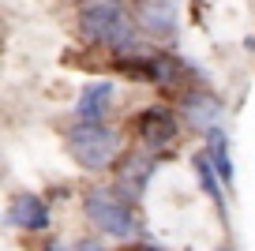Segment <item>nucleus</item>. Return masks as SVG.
Returning <instances> with one entry per match:
<instances>
[{
	"label": "nucleus",
	"mask_w": 255,
	"mask_h": 251,
	"mask_svg": "<svg viewBox=\"0 0 255 251\" xmlns=\"http://www.w3.org/2000/svg\"><path fill=\"white\" fill-rule=\"evenodd\" d=\"M75 34H79L83 45L109 53V60L146 49V38L139 34L135 19L128 11V0H79Z\"/></svg>",
	"instance_id": "f257e3e1"
},
{
	"label": "nucleus",
	"mask_w": 255,
	"mask_h": 251,
	"mask_svg": "<svg viewBox=\"0 0 255 251\" xmlns=\"http://www.w3.org/2000/svg\"><path fill=\"white\" fill-rule=\"evenodd\" d=\"M128 11L135 19L139 34L146 41H173L180 30V11H176V0H128Z\"/></svg>",
	"instance_id": "6e6552de"
},
{
	"label": "nucleus",
	"mask_w": 255,
	"mask_h": 251,
	"mask_svg": "<svg viewBox=\"0 0 255 251\" xmlns=\"http://www.w3.org/2000/svg\"><path fill=\"white\" fill-rule=\"evenodd\" d=\"M128 135L135 139L139 150H150V154L165 157L169 150L180 142L184 135V120L180 113H176V105H143V109L131 113V120H128Z\"/></svg>",
	"instance_id": "20e7f679"
},
{
	"label": "nucleus",
	"mask_w": 255,
	"mask_h": 251,
	"mask_svg": "<svg viewBox=\"0 0 255 251\" xmlns=\"http://www.w3.org/2000/svg\"><path fill=\"white\" fill-rule=\"evenodd\" d=\"M203 154L210 157V165H214V173H218V180H222V188L233 191V184H237V161H233L229 131H225V127L207 131V135H203Z\"/></svg>",
	"instance_id": "9d476101"
},
{
	"label": "nucleus",
	"mask_w": 255,
	"mask_h": 251,
	"mask_svg": "<svg viewBox=\"0 0 255 251\" xmlns=\"http://www.w3.org/2000/svg\"><path fill=\"white\" fill-rule=\"evenodd\" d=\"M218 251H237V248H233V244H222V248H218Z\"/></svg>",
	"instance_id": "ddd939ff"
},
{
	"label": "nucleus",
	"mask_w": 255,
	"mask_h": 251,
	"mask_svg": "<svg viewBox=\"0 0 255 251\" xmlns=\"http://www.w3.org/2000/svg\"><path fill=\"white\" fill-rule=\"evenodd\" d=\"M191 173H195V180H199V191L218 206V214H222V221H225V214H229V191L222 188V180H218V173H214V165H210V157L203 154V150H195V154H191Z\"/></svg>",
	"instance_id": "9b49d317"
},
{
	"label": "nucleus",
	"mask_w": 255,
	"mask_h": 251,
	"mask_svg": "<svg viewBox=\"0 0 255 251\" xmlns=\"http://www.w3.org/2000/svg\"><path fill=\"white\" fill-rule=\"evenodd\" d=\"M64 150L83 173H113L117 157L128 150V135L113 120L105 124H68L64 127Z\"/></svg>",
	"instance_id": "7ed1b4c3"
},
{
	"label": "nucleus",
	"mask_w": 255,
	"mask_h": 251,
	"mask_svg": "<svg viewBox=\"0 0 255 251\" xmlns=\"http://www.w3.org/2000/svg\"><path fill=\"white\" fill-rule=\"evenodd\" d=\"M176 113L184 120V131H195V135H207L214 127H225V98L214 94L207 83H195V87L180 90L176 94Z\"/></svg>",
	"instance_id": "423d86ee"
},
{
	"label": "nucleus",
	"mask_w": 255,
	"mask_h": 251,
	"mask_svg": "<svg viewBox=\"0 0 255 251\" xmlns=\"http://www.w3.org/2000/svg\"><path fill=\"white\" fill-rule=\"evenodd\" d=\"M161 161L165 157L150 154V150H139V146H128L124 154L117 157V165H113V173H109V184L120 191L124 199H131V203H143L146 191H150L154 176H158Z\"/></svg>",
	"instance_id": "39448f33"
},
{
	"label": "nucleus",
	"mask_w": 255,
	"mask_h": 251,
	"mask_svg": "<svg viewBox=\"0 0 255 251\" xmlns=\"http://www.w3.org/2000/svg\"><path fill=\"white\" fill-rule=\"evenodd\" d=\"M4 225L15 229V233H49L53 229V203L49 195L41 191H30V188H19L8 195L4 203Z\"/></svg>",
	"instance_id": "0eeeda50"
},
{
	"label": "nucleus",
	"mask_w": 255,
	"mask_h": 251,
	"mask_svg": "<svg viewBox=\"0 0 255 251\" xmlns=\"http://www.w3.org/2000/svg\"><path fill=\"white\" fill-rule=\"evenodd\" d=\"M79 210H83V221L90 225V233L102 236V240H117V244H143L150 240L146 233V221H143V210H139L131 199H124L109 180H94L83 188L79 195Z\"/></svg>",
	"instance_id": "f03ea898"
},
{
	"label": "nucleus",
	"mask_w": 255,
	"mask_h": 251,
	"mask_svg": "<svg viewBox=\"0 0 255 251\" xmlns=\"http://www.w3.org/2000/svg\"><path fill=\"white\" fill-rule=\"evenodd\" d=\"M120 251H169V248H161V244H154V240H143V244H128V248H120Z\"/></svg>",
	"instance_id": "f8f14e48"
},
{
	"label": "nucleus",
	"mask_w": 255,
	"mask_h": 251,
	"mask_svg": "<svg viewBox=\"0 0 255 251\" xmlns=\"http://www.w3.org/2000/svg\"><path fill=\"white\" fill-rule=\"evenodd\" d=\"M117 105V83L113 79H90L83 83L72 102V120L75 124H105Z\"/></svg>",
	"instance_id": "1a4fd4ad"
}]
</instances>
